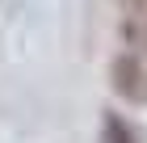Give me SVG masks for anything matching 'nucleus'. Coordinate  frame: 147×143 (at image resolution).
Wrapping results in <instances>:
<instances>
[{
    "label": "nucleus",
    "instance_id": "f257e3e1",
    "mask_svg": "<svg viewBox=\"0 0 147 143\" xmlns=\"http://www.w3.org/2000/svg\"><path fill=\"white\" fill-rule=\"evenodd\" d=\"M109 84L113 93L122 101H130V105H147V63L139 55H130V51H122V55L109 63Z\"/></svg>",
    "mask_w": 147,
    "mask_h": 143
},
{
    "label": "nucleus",
    "instance_id": "f03ea898",
    "mask_svg": "<svg viewBox=\"0 0 147 143\" xmlns=\"http://www.w3.org/2000/svg\"><path fill=\"white\" fill-rule=\"evenodd\" d=\"M101 143H143V135H139L126 118L105 114V122H101Z\"/></svg>",
    "mask_w": 147,
    "mask_h": 143
}]
</instances>
